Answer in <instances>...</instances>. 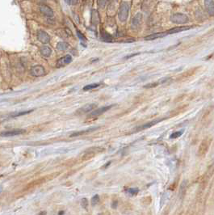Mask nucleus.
<instances>
[{"mask_svg": "<svg viewBox=\"0 0 214 215\" xmlns=\"http://www.w3.org/2000/svg\"><path fill=\"white\" fill-rule=\"evenodd\" d=\"M129 9H130V5L128 2H124L120 6L119 11H118V18L120 22L124 23L127 20L128 14H129Z\"/></svg>", "mask_w": 214, "mask_h": 215, "instance_id": "1", "label": "nucleus"}, {"mask_svg": "<svg viewBox=\"0 0 214 215\" xmlns=\"http://www.w3.org/2000/svg\"><path fill=\"white\" fill-rule=\"evenodd\" d=\"M170 20H171V22L174 23V24H184L188 22L189 19L185 14H183V13H175V14L171 15Z\"/></svg>", "mask_w": 214, "mask_h": 215, "instance_id": "2", "label": "nucleus"}, {"mask_svg": "<svg viewBox=\"0 0 214 215\" xmlns=\"http://www.w3.org/2000/svg\"><path fill=\"white\" fill-rule=\"evenodd\" d=\"M104 151V149L103 147H92V148H89L88 150H86L84 153V155L83 156V159H89L92 157H94L95 154H97L99 153H101Z\"/></svg>", "mask_w": 214, "mask_h": 215, "instance_id": "3", "label": "nucleus"}, {"mask_svg": "<svg viewBox=\"0 0 214 215\" xmlns=\"http://www.w3.org/2000/svg\"><path fill=\"white\" fill-rule=\"evenodd\" d=\"M40 12L44 16L48 17V18H53L54 16V12L53 10L49 6L46 5V4H41L39 6Z\"/></svg>", "mask_w": 214, "mask_h": 215, "instance_id": "4", "label": "nucleus"}, {"mask_svg": "<svg viewBox=\"0 0 214 215\" xmlns=\"http://www.w3.org/2000/svg\"><path fill=\"white\" fill-rule=\"evenodd\" d=\"M24 133H26V130H25V129H15L9 130V131L2 132V133L0 134V136L4 137H14V136L20 135V134H24Z\"/></svg>", "mask_w": 214, "mask_h": 215, "instance_id": "5", "label": "nucleus"}, {"mask_svg": "<svg viewBox=\"0 0 214 215\" xmlns=\"http://www.w3.org/2000/svg\"><path fill=\"white\" fill-rule=\"evenodd\" d=\"M31 75L34 77H41L45 75V68L40 66V65H36L34 66L33 67H32L31 69Z\"/></svg>", "mask_w": 214, "mask_h": 215, "instance_id": "6", "label": "nucleus"}, {"mask_svg": "<svg viewBox=\"0 0 214 215\" xmlns=\"http://www.w3.org/2000/svg\"><path fill=\"white\" fill-rule=\"evenodd\" d=\"M37 39L42 44H48L50 41V36L45 31L40 29L37 31Z\"/></svg>", "mask_w": 214, "mask_h": 215, "instance_id": "7", "label": "nucleus"}, {"mask_svg": "<svg viewBox=\"0 0 214 215\" xmlns=\"http://www.w3.org/2000/svg\"><path fill=\"white\" fill-rule=\"evenodd\" d=\"M209 145H210V141L209 139H204L202 141V143H200V147L198 150V154L199 156H204L209 148Z\"/></svg>", "mask_w": 214, "mask_h": 215, "instance_id": "8", "label": "nucleus"}, {"mask_svg": "<svg viewBox=\"0 0 214 215\" xmlns=\"http://www.w3.org/2000/svg\"><path fill=\"white\" fill-rule=\"evenodd\" d=\"M96 106L97 105L95 103H87V104H85L84 106H83L82 108L78 109V111L76 112V114L83 115L85 114V113H87V112H90L95 108H96Z\"/></svg>", "mask_w": 214, "mask_h": 215, "instance_id": "9", "label": "nucleus"}, {"mask_svg": "<svg viewBox=\"0 0 214 215\" xmlns=\"http://www.w3.org/2000/svg\"><path fill=\"white\" fill-rule=\"evenodd\" d=\"M72 61V57L70 55H66L65 57H62L61 58H60L57 62V67L61 68V67L66 66V65L70 64V62Z\"/></svg>", "mask_w": 214, "mask_h": 215, "instance_id": "10", "label": "nucleus"}, {"mask_svg": "<svg viewBox=\"0 0 214 215\" xmlns=\"http://www.w3.org/2000/svg\"><path fill=\"white\" fill-rule=\"evenodd\" d=\"M162 119H159V120H151V121H150V122H147V123H145V124H144V125H142V126H138V127H137L136 129H135V131H142V130H144V129H146L148 128H150V127H152V126H153L154 125H156V124H158V123H159L160 121H162Z\"/></svg>", "mask_w": 214, "mask_h": 215, "instance_id": "11", "label": "nucleus"}, {"mask_svg": "<svg viewBox=\"0 0 214 215\" xmlns=\"http://www.w3.org/2000/svg\"><path fill=\"white\" fill-rule=\"evenodd\" d=\"M111 107H112V105L100 108V109H96V110H95V111H93V112H92V113L90 114V117H99V116L102 115L103 113H104L105 112H107V111H108L109 109H111Z\"/></svg>", "mask_w": 214, "mask_h": 215, "instance_id": "12", "label": "nucleus"}, {"mask_svg": "<svg viewBox=\"0 0 214 215\" xmlns=\"http://www.w3.org/2000/svg\"><path fill=\"white\" fill-rule=\"evenodd\" d=\"M204 7L207 13L210 16L214 15V1L213 0H204Z\"/></svg>", "mask_w": 214, "mask_h": 215, "instance_id": "13", "label": "nucleus"}, {"mask_svg": "<svg viewBox=\"0 0 214 215\" xmlns=\"http://www.w3.org/2000/svg\"><path fill=\"white\" fill-rule=\"evenodd\" d=\"M142 15L141 13H137V14L133 18L132 20V22H131V24H132V27L133 28H137L139 27L141 24H142Z\"/></svg>", "mask_w": 214, "mask_h": 215, "instance_id": "14", "label": "nucleus"}, {"mask_svg": "<svg viewBox=\"0 0 214 215\" xmlns=\"http://www.w3.org/2000/svg\"><path fill=\"white\" fill-rule=\"evenodd\" d=\"M167 32L165 33H153L151 35H149V36H145V40L146 41H153V40L158 39V38H161V37H163V36H167Z\"/></svg>", "mask_w": 214, "mask_h": 215, "instance_id": "15", "label": "nucleus"}, {"mask_svg": "<svg viewBox=\"0 0 214 215\" xmlns=\"http://www.w3.org/2000/svg\"><path fill=\"white\" fill-rule=\"evenodd\" d=\"M191 27H188V26H184V27H175V28H173L170 30L167 31V35L168 34H173V33H178L179 32H183V31H186L190 29Z\"/></svg>", "mask_w": 214, "mask_h": 215, "instance_id": "16", "label": "nucleus"}, {"mask_svg": "<svg viewBox=\"0 0 214 215\" xmlns=\"http://www.w3.org/2000/svg\"><path fill=\"white\" fill-rule=\"evenodd\" d=\"M99 127H93V128H89L86 129V130H82V131H79V132H75L74 134H70V137H78V136H80V135H83V134H87V133H91V132H93L98 129Z\"/></svg>", "mask_w": 214, "mask_h": 215, "instance_id": "17", "label": "nucleus"}, {"mask_svg": "<svg viewBox=\"0 0 214 215\" xmlns=\"http://www.w3.org/2000/svg\"><path fill=\"white\" fill-rule=\"evenodd\" d=\"M41 55L43 57H45V58H49L50 57L51 55V53H52V50H51V48L47 46V45H44V46H42L41 48Z\"/></svg>", "mask_w": 214, "mask_h": 215, "instance_id": "18", "label": "nucleus"}, {"mask_svg": "<svg viewBox=\"0 0 214 215\" xmlns=\"http://www.w3.org/2000/svg\"><path fill=\"white\" fill-rule=\"evenodd\" d=\"M69 48V44L66 42L64 41H60L58 43L57 45V49L60 51H65L67 49Z\"/></svg>", "mask_w": 214, "mask_h": 215, "instance_id": "19", "label": "nucleus"}, {"mask_svg": "<svg viewBox=\"0 0 214 215\" xmlns=\"http://www.w3.org/2000/svg\"><path fill=\"white\" fill-rule=\"evenodd\" d=\"M101 36H102V39L104 41L111 42L112 41V36L109 33H106V32H103V31L102 33H101Z\"/></svg>", "mask_w": 214, "mask_h": 215, "instance_id": "20", "label": "nucleus"}, {"mask_svg": "<svg viewBox=\"0 0 214 215\" xmlns=\"http://www.w3.org/2000/svg\"><path fill=\"white\" fill-rule=\"evenodd\" d=\"M32 111H33L32 109V110H28V111H23V112H17V113H15V114H11V117H20V116L28 114V113H30V112H32Z\"/></svg>", "mask_w": 214, "mask_h": 215, "instance_id": "21", "label": "nucleus"}, {"mask_svg": "<svg viewBox=\"0 0 214 215\" xmlns=\"http://www.w3.org/2000/svg\"><path fill=\"white\" fill-rule=\"evenodd\" d=\"M100 83H92L89 84V85H86L83 87V91H89V90L92 89H95L96 87H100Z\"/></svg>", "mask_w": 214, "mask_h": 215, "instance_id": "22", "label": "nucleus"}, {"mask_svg": "<svg viewBox=\"0 0 214 215\" xmlns=\"http://www.w3.org/2000/svg\"><path fill=\"white\" fill-rule=\"evenodd\" d=\"M109 0H98V6L100 8H104L106 7V5L108 3Z\"/></svg>", "mask_w": 214, "mask_h": 215, "instance_id": "23", "label": "nucleus"}, {"mask_svg": "<svg viewBox=\"0 0 214 215\" xmlns=\"http://www.w3.org/2000/svg\"><path fill=\"white\" fill-rule=\"evenodd\" d=\"M98 13H97V11H92V23H94V24H97L98 23V18H96V17H98Z\"/></svg>", "mask_w": 214, "mask_h": 215, "instance_id": "24", "label": "nucleus"}, {"mask_svg": "<svg viewBox=\"0 0 214 215\" xmlns=\"http://www.w3.org/2000/svg\"><path fill=\"white\" fill-rule=\"evenodd\" d=\"M183 134V131H178V132H175L173 133L170 136V138L171 139H174V138H177V137H180L181 135Z\"/></svg>", "mask_w": 214, "mask_h": 215, "instance_id": "25", "label": "nucleus"}, {"mask_svg": "<svg viewBox=\"0 0 214 215\" xmlns=\"http://www.w3.org/2000/svg\"><path fill=\"white\" fill-rule=\"evenodd\" d=\"M99 201H100V197H99V195L94 196L92 199V205H95L99 203Z\"/></svg>", "mask_w": 214, "mask_h": 215, "instance_id": "26", "label": "nucleus"}, {"mask_svg": "<svg viewBox=\"0 0 214 215\" xmlns=\"http://www.w3.org/2000/svg\"><path fill=\"white\" fill-rule=\"evenodd\" d=\"M81 205H82V207L84 208V209H87V206H88V201H87V199H82V201H81Z\"/></svg>", "mask_w": 214, "mask_h": 215, "instance_id": "27", "label": "nucleus"}, {"mask_svg": "<svg viewBox=\"0 0 214 215\" xmlns=\"http://www.w3.org/2000/svg\"><path fill=\"white\" fill-rule=\"evenodd\" d=\"M127 192H128L129 194H131V195H136V194L138 193L139 190L137 189V188H128V189L127 190Z\"/></svg>", "mask_w": 214, "mask_h": 215, "instance_id": "28", "label": "nucleus"}, {"mask_svg": "<svg viewBox=\"0 0 214 215\" xmlns=\"http://www.w3.org/2000/svg\"><path fill=\"white\" fill-rule=\"evenodd\" d=\"M76 33H77V36H78V37L81 40V41H86V37L84 36L83 34L80 31L77 30L76 31Z\"/></svg>", "mask_w": 214, "mask_h": 215, "instance_id": "29", "label": "nucleus"}, {"mask_svg": "<svg viewBox=\"0 0 214 215\" xmlns=\"http://www.w3.org/2000/svg\"><path fill=\"white\" fill-rule=\"evenodd\" d=\"M158 83H151V84H147V85H145V88H149V87H154L156 86H158Z\"/></svg>", "mask_w": 214, "mask_h": 215, "instance_id": "30", "label": "nucleus"}, {"mask_svg": "<svg viewBox=\"0 0 214 215\" xmlns=\"http://www.w3.org/2000/svg\"><path fill=\"white\" fill-rule=\"evenodd\" d=\"M70 4H72V5H76L78 2V0H70Z\"/></svg>", "mask_w": 214, "mask_h": 215, "instance_id": "31", "label": "nucleus"}, {"mask_svg": "<svg viewBox=\"0 0 214 215\" xmlns=\"http://www.w3.org/2000/svg\"><path fill=\"white\" fill-rule=\"evenodd\" d=\"M65 2L67 3V4H70V0H64Z\"/></svg>", "mask_w": 214, "mask_h": 215, "instance_id": "32", "label": "nucleus"}, {"mask_svg": "<svg viewBox=\"0 0 214 215\" xmlns=\"http://www.w3.org/2000/svg\"><path fill=\"white\" fill-rule=\"evenodd\" d=\"M2 192V187H0V193Z\"/></svg>", "mask_w": 214, "mask_h": 215, "instance_id": "33", "label": "nucleus"}]
</instances>
